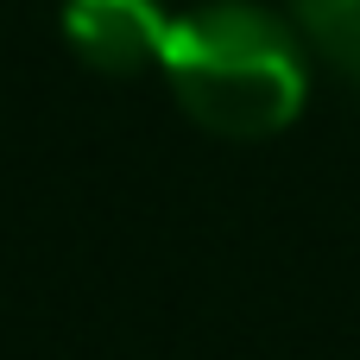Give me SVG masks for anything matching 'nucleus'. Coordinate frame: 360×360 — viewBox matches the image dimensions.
Segmentation results:
<instances>
[{
	"label": "nucleus",
	"instance_id": "obj_3",
	"mask_svg": "<svg viewBox=\"0 0 360 360\" xmlns=\"http://www.w3.org/2000/svg\"><path fill=\"white\" fill-rule=\"evenodd\" d=\"M291 6H297L310 51L348 82H360V0H291Z\"/></svg>",
	"mask_w": 360,
	"mask_h": 360
},
{
	"label": "nucleus",
	"instance_id": "obj_2",
	"mask_svg": "<svg viewBox=\"0 0 360 360\" xmlns=\"http://www.w3.org/2000/svg\"><path fill=\"white\" fill-rule=\"evenodd\" d=\"M165 38H171V13L158 0H63V44L95 76L158 70Z\"/></svg>",
	"mask_w": 360,
	"mask_h": 360
},
{
	"label": "nucleus",
	"instance_id": "obj_1",
	"mask_svg": "<svg viewBox=\"0 0 360 360\" xmlns=\"http://www.w3.org/2000/svg\"><path fill=\"white\" fill-rule=\"evenodd\" d=\"M158 76L177 114L215 139H278L310 101L304 38L253 0H202L171 19Z\"/></svg>",
	"mask_w": 360,
	"mask_h": 360
}]
</instances>
